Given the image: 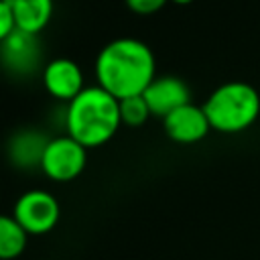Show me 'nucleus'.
Masks as SVG:
<instances>
[{
	"instance_id": "f257e3e1",
	"label": "nucleus",
	"mask_w": 260,
	"mask_h": 260,
	"mask_svg": "<svg viewBox=\"0 0 260 260\" xmlns=\"http://www.w3.org/2000/svg\"><path fill=\"white\" fill-rule=\"evenodd\" d=\"M95 81L114 98L142 93L156 77L152 49L134 37H120L102 47L93 65Z\"/></svg>"
},
{
	"instance_id": "f03ea898",
	"label": "nucleus",
	"mask_w": 260,
	"mask_h": 260,
	"mask_svg": "<svg viewBox=\"0 0 260 260\" xmlns=\"http://www.w3.org/2000/svg\"><path fill=\"white\" fill-rule=\"evenodd\" d=\"M65 132L85 148H98L110 142L122 126L120 100L102 85H85L63 114Z\"/></svg>"
},
{
	"instance_id": "7ed1b4c3",
	"label": "nucleus",
	"mask_w": 260,
	"mask_h": 260,
	"mask_svg": "<svg viewBox=\"0 0 260 260\" xmlns=\"http://www.w3.org/2000/svg\"><path fill=\"white\" fill-rule=\"evenodd\" d=\"M211 130L236 134L250 128L260 114L258 91L244 81H228L217 85L203 104Z\"/></svg>"
},
{
	"instance_id": "20e7f679",
	"label": "nucleus",
	"mask_w": 260,
	"mask_h": 260,
	"mask_svg": "<svg viewBox=\"0 0 260 260\" xmlns=\"http://www.w3.org/2000/svg\"><path fill=\"white\" fill-rule=\"evenodd\" d=\"M87 165V148L71 138L67 132L61 136H53L43 152L41 171L55 183H67L77 179Z\"/></svg>"
},
{
	"instance_id": "39448f33",
	"label": "nucleus",
	"mask_w": 260,
	"mask_h": 260,
	"mask_svg": "<svg viewBox=\"0 0 260 260\" xmlns=\"http://www.w3.org/2000/svg\"><path fill=\"white\" fill-rule=\"evenodd\" d=\"M0 67L18 79L30 77L32 73H41L43 47L39 35L14 28L0 43Z\"/></svg>"
},
{
	"instance_id": "423d86ee",
	"label": "nucleus",
	"mask_w": 260,
	"mask_h": 260,
	"mask_svg": "<svg viewBox=\"0 0 260 260\" xmlns=\"http://www.w3.org/2000/svg\"><path fill=\"white\" fill-rule=\"evenodd\" d=\"M12 215L28 236H43L57 225L61 217V205L53 193L45 189H30L16 199Z\"/></svg>"
},
{
	"instance_id": "0eeeda50",
	"label": "nucleus",
	"mask_w": 260,
	"mask_h": 260,
	"mask_svg": "<svg viewBox=\"0 0 260 260\" xmlns=\"http://www.w3.org/2000/svg\"><path fill=\"white\" fill-rule=\"evenodd\" d=\"M41 81L47 93L63 104H69L85 87L81 67L69 57H55L47 61L41 69Z\"/></svg>"
},
{
	"instance_id": "6e6552de",
	"label": "nucleus",
	"mask_w": 260,
	"mask_h": 260,
	"mask_svg": "<svg viewBox=\"0 0 260 260\" xmlns=\"http://www.w3.org/2000/svg\"><path fill=\"white\" fill-rule=\"evenodd\" d=\"M162 128H165V134L179 144H195L203 140L211 130L203 106H195L191 102L167 114L162 118Z\"/></svg>"
},
{
	"instance_id": "1a4fd4ad",
	"label": "nucleus",
	"mask_w": 260,
	"mask_h": 260,
	"mask_svg": "<svg viewBox=\"0 0 260 260\" xmlns=\"http://www.w3.org/2000/svg\"><path fill=\"white\" fill-rule=\"evenodd\" d=\"M142 95H144L152 116H158V118H165L179 106L191 102L189 85L181 77H175V75L154 77L148 83V87L142 91Z\"/></svg>"
},
{
	"instance_id": "9d476101",
	"label": "nucleus",
	"mask_w": 260,
	"mask_h": 260,
	"mask_svg": "<svg viewBox=\"0 0 260 260\" xmlns=\"http://www.w3.org/2000/svg\"><path fill=\"white\" fill-rule=\"evenodd\" d=\"M51 138L37 128H22L14 132L6 142V156L12 167L20 171L41 169L45 146Z\"/></svg>"
},
{
	"instance_id": "9b49d317",
	"label": "nucleus",
	"mask_w": 260,
	"mask_h": 260,
	"mask_svg": "<svg viewBox=\"0 0 260 260\" xmlns=\"http://www.w3.org/2000/svg\"><path fill=\"white\" fill-rule=\"evenodd\" d=\"M8 2L14 14V24L20 30L41 35L53 18V10H55L53 0H8Z\"/></svg>"
},
{
	"instance_id": "f8f14e48",
	"label": "nucleus",
	"mask_w": 260,
	"mask_h": 260,
	"mask_svg": "<svg viewBox=\"0 0 260 260\" xmlns=\"http://www.w3.org/2000/svg\"><path fill=\"white\" fill-rule=\"evenodd\" d=\"M28 242L26 230L16 221L14 215L0 213V260L18 258Z\"/></svg>"
},
{
	"instance_id": "ddd939ff",
	"label": "nucleus",
	"mask_w": 260,
	"mask_h": 260,
	"mask_svg": "<svg viewBox=\"0 0 260 260\" xmlns=\"http://www.w3.org/2000/svg\"><path fill=\"white\" fill-rule=\"evenodd\" d=\"M152 116L146 100L142 93L136 95H128L120 100V118H122V126H130V128H138L142 126L148 118Z\"/></svg>"
},
{
	"instance_id": "4468645a",
	"label": "nucleus",
	"mask_w": 260,
	"mask_h": 260,
	"mask_svg": "<svg viewBox=\"0 0 260 260\" xmlns=\"http://www.w3.org/2000/svg\"><path fill=\"white\" fill-rule=\"evenodd\" d=\"M167 2H171V0H124L126 8L134 14H140V16H148V14L162 10Z\"/></svg>"
},
{
	"instance_id": "2eb2a0df",
	"label": "nucleus",
	"mask_w": 260,
	"mask_h": 260,
	"mask_svg": "<svg viewBox=\"0 0 260 260\" xmlns=\"http://www.w3.org/2000/svg\"><path fill=\"white\" fill-rule=\"evenodd\" d=\"M16 28L14 24V14H12V8H10V2L8 0H0V43Z\"/></svg>"
},
{
	"instance_id": "dca6fc26",
	"label": "nucleus",
	"mask_w": 260,
	"mask_h": 260,
	"mask_svg": "<svg viewBox=\"0 0 260 260\" xmlns=\"http://www.w3.org/2000/svg\"><path fill=\"white\" fill-rule=\"evenodd\" d=\"M173 4H179V6H185V4H191L193 0H171Z\"/></svg>"
}]
</instances>
